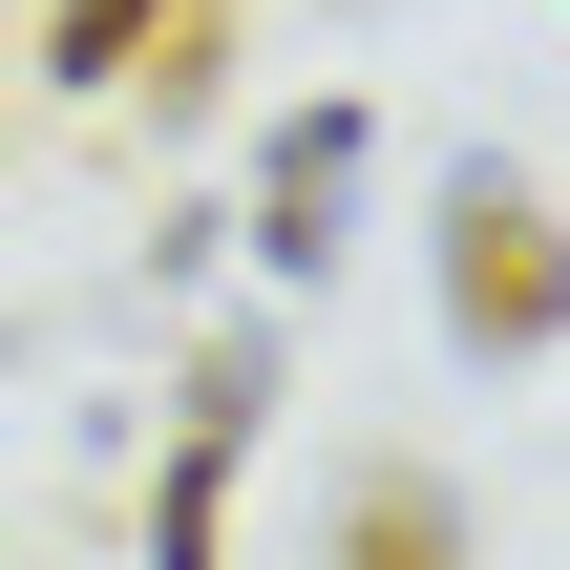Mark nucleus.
<instances>
[{
    "mask_svg": "<svg viewBox=\"0 0 570 570\" xmlns=\"http://www.w3.org/2000/svg\"><path fill=\"white\" fill-rule=\"evenodd\" d=\"M423 275H444V338H465V360H550L570 338V212L508 169V148L444 169V254H423Z\"/></svg>",
    "mask_w": 570,
    "mask_h": 570,
    "instance_id": "obj_1",
    "label": "nucleus"
},
{
    "mask_svg": "<svg viewBox=\"0 0 570 570\" xmlns=\"http://www.w3.org/2000/svg\"><path fill=\"white\" fill-rule=\"evenodd\" d=\"M275 423V360L254 338H212L190 360V444H169V487H148V570H212L233 550V444Z\"/></svg>",
    "mask_w": 570,
    "mask_h": 570,
    "instance_id": "obj_2",
    "label": "nucleus"
},
{
    "mask_svg": "<svg viewBox=\"0 0 570 570\" xmlns=\"http://www.w3.org/2000/svg\"><path fill=\"white\" fill-rule=\"evenodd\" d=\"M338 212H360V106L317 85V106L254 148V254H275V275H338Z\"/></svg>",
    "mask_w": 570,
    "mask_h": 570,
    "instance_id": "obj_3",
    "label": "nucleus"
},
{
    "mask_svg": "<svg viewBox=\"0 0 570 570\" xmlns=\"http://www.w3.org/2000/svg\"><path fill=\"white\" fill-rule=\"evenodd\" d=\"M338 570H465V487H444V465H360Z\"/></svg>",
    "mask_w": 570,
    "mask_h": 570,
    "instance_id": "obj_4",
    "label": "nucleus"
},
{
    "mask_svg": "<svg viewBox=\"0 0 570 570\" xmlns=\"http://www.w3.org/2000/svg\"><path fill=\"white\" fill-rule=\"evenodd\" d=\"M148 42H169V0H63V21H42L63 85H148Z\"/></svg>",
    "mask_w": 570,
    "mask_h": 570,
    "instance_id": "obj_5",
    "label": "nucleus"
}]
</instances>
